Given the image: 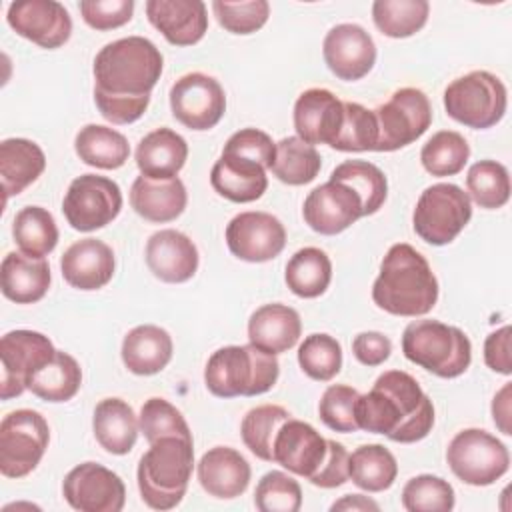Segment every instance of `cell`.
<instances>
[{
  "mask_svg": "<svg viewBox=\"0 0 512 512\" xmlns=\"http://www.w3.org/2000/svg\"><path fill=\"white\" fill-rule=\"evenodd\" d=\"M356 422L360 430L412 444L430 434L434 406L414 376L404 370H386L370 392L358 396Z\"/></svg>",
  "mask_w": 512,
  "mask_h": 512,
  "instance_id": "1",
  "label": "cell"
},
{
  "mask_svg": "<svg viewBox=\"0 0 512 512\" xmlns=\"http://www.w3.org/2000/svg\"><path fill=\"white\" fill-rule=\"evenodd\" d=\"M374 304L394 316H424L438 300V280L428 260L410 244H392L372 284Z\"/></svg>",
  "mask_w": 512,
  "mask_h": 512,
  "instance_id": "2",
  "label": "cell"
},
{
  "mask_svg": "<svg viewBox=\"0 0 512 512\" xmlns=\"http://www.w3.org/2000/svg\"><path fill=\"white\" fill-rule=\"evenodd\" d=\"M164 58L144 36H128L100 48L94 58V94L150 98L160 80Z\"/></svg>",
  "mask_w": 512,
  "mask_h": 512,
  "instance_id": "3",
  "label": "cell"
},
{
  "mask_svg": "<svg viewBox=\"0 0 512 512\" xmlns=\"http://www.w3.org/2000/svg\"><path fill=\"white\" fill-rule=\"evenodd\" d=\"M194 468V440L164 436L150 444L138 462V490L146 506L154 510L176 508Z\"/></svg>",
  "mask_w": 512,
  "mask_h": 512,
  "instance_id": "4",
  "label": "cell"
},
{
  "mask_svg": "<svg viewBox=\"0 0 512 512\" xmlns=\"http://www.w3.org/2000/svg\"><path fill=\"white\" fill-rule=\"evenodd\" d=\"M280 374L276 354L252 344L218 348L206 362L204 384L218 398L258 396L268 392Z\"/></svg>",
  "mask_w": 512,
  "mask_h": 512,
  "instance_id": "5",
  "label": "cell"
},
{
  "mask_svg": "<svg viewBox=\"0 0 512 512\" xmlns=\"http://www.w3.org/2000/svg\"><path fill=\"white\" fill-rule=\"evenodd\" d=\"M404 356L440 378L464 374L472 362L470 338L438 320H414L402 334Z\"/></svg>",
  "mask_w": 512,
  "mask_h": 512,
  "instance_id": "6",
  "label": "cell"
},
{
  "mask_svg": "<svg viewBox=\"0 0 512 512\" xmlns=\"http://www.w3.org/2000/svg\"><path fill=\"white\" fill-rule=\"evenodd\" d=\"M508 106L504 82L488 70H472L452 80L444 90L446 114L474 130L498 124Z\"/></svg>",
  "mask_w": 512,
  "mask_h": 512,
  "instance_id": "7",
  "label": "cell"
},
{
  "mask_svg": "<svg viewBox=\"0 0 512 512\" xmlns=\"http://www.w3.org/2000/svg\"><path fill=\"white\" fill-rule=\"evenodd\" d=\"M472 202L468 194L450 182L428 186L414 208V232L432 246L450 244L470 222Z\"/></svg>",
  "mask_w": 512,
  "mask_h": 512,
  "instance_id": "8",
  "label": "cell"
},
{
  "mask_svg": "<svg viewBox=\"0 0 512 512\" xmlns=\"http://www.w3.org/2000/svg\"><path fill=\"white\" fill-rule=\"evenodd\" d=\"M446 462L454 476L470 486H490L510 468L504 442L480 428L460 430L446 448Z\"/></svg>",
  "mask_w": 512,
  "mask_h": 512,
  "instance_id": "9",
  "label": "cell"
},
{
  "mask_svg": "<svg viewBox=\"0 0 512 512\" xmlns=\"http://www.w3.org/2000/svg\"><path fill=\"white\" fill-rule=\"evenodd\" d=\"M50 442L46 418L30 408L8 412L0 422V472L6 478L30 474Z\"/></svg>",
  "mask_w": 512,
  "mask_h": 512,
  "instance_id": "10",
  "label": "cell"
},
{
  "mask_svg": "<svg viewBox=\"0 0 512 512\" xmlns=\"http://www.w3.org/2000/svg\"><path fill=\"white\" fill-rule=\"evenodd\" d=\"M378 142L374 152H394L418 140L432 124V106L420 88H400L374 110Z\"/></svg>",
  "mask_w": 512,
  "mask_h": 512,
  "instance_id": "11",
  "label": "cell"
},
{
  "mask_svg": "<svg viewBox=\"0 0 512 512\" xmlns=\"http://www.w3.org/2000/svg\"><path fill=\"white\" fill-rule=\"evenodd\" d=\"M122 210L120 186L98 174L74 178L64 194L62 212L78 232H92L110 224Z\"/></svg>",
  "mask_w": 512,
  "mask_h": 512,
  "instance_id": "12",
  "label": "cell"
},
{
  "mask_svg": "<svg viewBox=\"0 0 512 512\" xmlns=\"http://www.w3.org/2000/svg\"><path fill=\"white\" fill-rule=\"evenodd\" d=\"M170 110L182 126L210 130L226 112L224 88L204 72H188L170 88Z\"/></svg>",
  "mask_w": 512,
  "mask_h": 512,
  "instance_id": "13",
  "label": "cell"
},
{
  "mask_svg": "<svg viewBox=\"0 0 512 512\" xmlns=\"http://www.w3.org/2000/svg\"><path fill=\"white\" fill-rule=\"evenodd\" d=\"M62 494L80 512H120L126 502L122 478L98 462L74 466L62 482Z\"/></svg>",
  "mask_w": 512,
  "mask_h": 512,
  "instance_id": "14",
  "label": "cell"
},
{
  "mask_svg": "<svg viewBox=\"0 0 512 512\" xmlns=\"http://www.w3.org/2000/svg\"><path fill=\"white\" fill-rule=\"evenodd\" d=\"M56 348L48 336L34 330H12L0 340L2 380L0 396L10 400L26 390V382L36 368L54 356Z\"/></svg>",
  "mask_w": 512,
  "mask_h": 512,
  "instance_id": "15",
  "label": "cell"
},
{
  "mask_svg": "<svg viewBox=\"0 0 512 512\" xmlns=\"http://www.w3.org/2000/svg\"><path fill=\"white\" fill-rule=\"evenodd\" d=\"M8 26L40 48H60L72 34V18L56 0H18L8 6Z\"/></svg>",
  "mask_w": 512,
  "mask_h": 512,
  "instance_id": "16",
  "label": "cell"
},
{
  "mask_svg": "<svg viewBox=\"0 0 512 512\" xmlns=\"http://www.w3.org/2000/svg\"><path fill=\"white\" fill-rule=\"evenodd\" d=\"M226 244L244 262H268L284 250L286 228L268 212H240L226 226Z\"/></svg>",
  "mask_w": 512,
  "mask_h": 512,
  "instance_id": "17",
  "label": "cell"
},
{
  "mask_svg": "<svg viewBox=\"0 0 512 512\" xmlns=\"http://www.w3.org/2000/svg\"><path fill=\"white\" fill-rule=\"evenodd\" d=\"M304 222L318 234L334 236L364 216L360 196L344 182L328 180L316 186L302 206Z\"/></svg>",
  "mask_w": 512,
  "mask_h": 512,
  "instance_id": "18",
  "label": "cell"
},
{
  "mask_svg": "<svg viewBox=\"0 0 512 512\" xmlns=\"http://www.w3.org/2000/svg\"><path fill=\"white\" fill-rule=\"evenodd\" d=\"M324 62L330 72L346 82L364 78L376 62V44L358 24H336L328 30L322 44Z\"/></svg>",
  "mask_w": 512,
  "mask_h": 512,
  "instance_id": "19",
  "label": "cell"
},
{
  "mask_svg": "<svg viewBox=\"0 0 512 512\" xmlns=\"http://www.w3.org/2000/svg\"><path fill=\"white\" fill-rule=\"evenodd\" d=\"M328 456V440L308 422L288 418L274 438V462L310 480Z\"/></svg>",
  "mask_w": 512,
  "mask_h": 512,
  "instance_id": "20",
  "label": "cell"
},
{
  "mask_svg": "<svg viewBox=\"0 0 512 512\" xmlns=\"http://www.w3.org/2000/svg\"><path fill=\"white\" fill-rule=\"evenodd\" d=\"M344 118V102L326 88L304 90L294 104L296 136L308 144H328L336 140Z\"/></svg>",
  "mask_w": 512,
  "mask_h": 512,
  "instance_id": "21",
  "label": "cell"
},
{
  "mask_svg": "<svg viewBox=\"0 0 512 512\" xmlns=\"http://www.w3.org/2000/svg\"><path fill=\"white\" fill-rule=\"evenodd\" d=\"M146 264L158 280L180 284L196 274L198 248L184 232L164 228L148 238Z\"/></svg>",
  "mask_w": 512,
  "mask_h": 512,
  "instance_id": "22",
  "label": "cell"
},
{
  "mask_svg": "<svg viewBox=\"0 0 512 512\" xmlns=\"http://www.w3.org/2000/svg\"><path fill=\"white\" fill-rule=\"evenodd\" d=\"M146 16L172 46H192L208 30V14L202 0H148Z\"/></svg>",
  "mask_w": 512,
  "mask_h": 512,
  "instance_id": "23",
  "label": "cell"
},
{
  "mask_svg": "<svg viewBox=\"0 0 512 512\" xmlns=\"http://www.w3.org/2000/svg\"><path fill=\"white\" fill-rule=\"evenodd\" d=\"M112 248L98 238H82L66 248L60 258L64 280L78 290H98L114 276Z\"/></svg>",
  "mask_w": 512,
  "mask_h": 512,
  "instance_id": "24",
  "label": "cell"
},
{
  "mask_svg": "<svg viewBox=\"0 0 512 512\" xmlns=\"http://www.w3.org/2000/svg\"><path fill=\"white\" fill-rule=\"evenodd\" d=\"M196 474L206 494L220 500H232L246 492L252 470L238 450L230 446H214L202 454Z\"/></svg>",
  "mask_w": 512,
  "mask_h": 512,
  "instance_id": "25",
  "label": "cell"
},
{
  "mask_svg": "<svg viewBox=\"0 0 512 512\" xmlns=\"http://www.w3.org/2000/svg\"><path fill=\"white\" fill-rule=\"evenodd\" d=\"M188 202L184 182L174 178L138 176L130 188V206L148 222L164 224L176 220Z\"/></svg>",
  "mask_w": 512,
  "mask_h": 512,
  "instance_id": "26",
  "label": "cell"
},
{
  "mask_svg": "<svg viewBox=\"0 0 512 512\" xmlns=\"http://www.w3.org/2000/svg\"><path fill=\"white\" fill-rule=\"evenodd\" d=\"M300 334V314L286 304H264L256 308L248 320L250 344L270 354L288 352L296 346Z\"/></svg>",
  "mask_w": 512,
  "mask_h": 512,
  "instance_id": "27",
  "label": "cell"
},
{
  "mask_svg": "<svg viewBox=\"0 0 512 512\" xmlns=\"http://www.w3.org/2000/svg\"><path fill=\"white\" fill-rule=\"evenodd\" d=\"M212 188L226 200L246 204L258 200L268 188L266 168L234 154H220L210 172Z\"/></svg>",
  "mask_w": 512,
  "mask_h": 512,
  "instance_id": "28",
  "label": "cell"
},
{
  "mask_svg": "<svg viewBox=\"0 0 512 512\" xmlns=\"http://www.w3.org/2000/svg\"><path fill=\"white\" fill-rule=\"evenodd\" d=\"M0 288L16 304H34L50 288V264L24 252H8L0 264Z\"/></svg>",
  "mask_w": 512,
  "mask_h": 512,
  "instance_id": "29",
  "label": "cell"
},
{
  "mask_svg": "<svg viewBox=\"0 0 512 512\" xmlns=\"http://www.w3.org/2000/svg\"><path fill=\"white\" fill-rule=\"evenodd\" d=\"M172 338L156 324H140L132 328L122 340V362L138 376H152L162 372L172 360Z\"/></svg>",
  "mask_w": 512,
  "mask_h": 512,
  "instance_id": "30",
  "label": "cell"
},
{
  "mask_svg": "<svg viewBox=\"0 0 512 512\" xmlns=\"http://www.w3.org/2000/svg\"><path fill=\"white\" fill-rule=\"evenodd\" d=\"M92 430L108 454L124 456L134 448L140 424L128 402L122 398H104L94 408Z\"/></svg>",
  "mask_w": 512,
  "mask_h": 512,
  "instance_id": "31",
  "label": "cell"
},
{
  "mask_svg": "<svg viewBox=\"0 0 512 512\" xmlns=\"http://www.w3.org/2000/svg\"><path fill=\"white\" fill-rule=\"evenodd\" d=\"M188 144L172 128L148 132L136 148V166L148 178H174L186 164Z\"/></svg>",
  "mask_w": 512,
  "mask_h": 512,
  "instance_id": "32",
  "label": "cell"
},
{
  "mask_svg": "<svg viewBox=\"0 0 512 512\" xmlns=\"http://www.w3.org/2000/svg\"><path fill=\"white\" fill-rule=\"evenodd\" d=\"M46 168L42 148L28 138H6L0 142V178L4 200L18 196Z\"/></svg>",
  "mask_w": 512,
  "mask_h": 512,
  "instance_id": "33",
  "label": "cell"
},
{
  "mask_svg": "<svg viewBox=\"0 0 512 512\" xmlns=\"http://www.w3.org/2000/svg\"><path fill=\"white\" fill-rule=\"evenodd\" d=\"M82 384V370L74 356L56 350L50 360L32 372L26 390L46 402H66L76 396Z\"/></svg>",
  "mask_w": 512,
  "mask_h": 512,
  "instance_id": "34",
  "label": "cell"
},
{
  "mask_svg": "<svg viewBox=\"0 0 512 512\" xmlns=\"http://www.w3.org/2000/svg\"><path fill=\"white\" fill-rule=\"evenodd\" d=\"M74 150L84 164L102 170H116L124 166L130 156L124 134L102 124H86L80 128L74 138Z\"/></svg>",
  "mask_w": 512,
  "mask_h": 512,
  "instance_id": "35",
  "label": "cell"
},
{
  "mask_svg": "<svg viewBox=\"0 0 512 512\" xmlns=\"http://www.w3.org/2000/svg\"><path fill=\"white\" fill-rule=\"evenodd\" d=\"M286 286L300 298H318L332 280V262L328 254L316 246L294 252L284 272Z\"/></svg>",
  "mask_w": 512,
  "mask_h": 512,
  "instance_id": "36",
  "label": "cell"
},
{
  "mask_svg": "<svg viewBox=\"0 0 512 512\" xmlns=\"http://www.w3.org/2000/svg\"><path fill=\"white\" fill-rule=\"evenodd\" d=\"M322 168V158L316 146L300 140L298 136H286L276 142L274 162L270 172L288 186H304L312 182Z\"/></svg>",
  "mask_w": 512,
  "mask_h": 512,
  "instance_id": "37",
  "label": "cell"
},
{
  "mask_svg": "<svg viewBox=\"0 0 512 512\" xmlns=\"http://www.w3.org/2000/svg\"><path fill=\"white\" fill-rule=\"evenodd\" d=\"M348 474L358 488L366 492H382L394 484L398 464L386 446L364 444L350 454Z\"/></svg>",
  "mask_w": 512,
  "mask_h": 512,
  "instance_id": "38",
  "label": "cell"
},
{
  "mask_svg": "<svg viewBox=\"0 0 512 512\" xmlns=\"http://www.w3.org/2000/svg\"><path fill=\"white\" fill-rule=\"evenodd\" d=\"M12 236L20 252L44 258L58 244V226L46 208L26 206L14 216Z\"/></svg>",
  "mask_w": 512,
  "mask_h": 512,
  "instance_id": "39",
  "label": "cell"
},
{
  "mask_svg": "<svg viewBox=\"0 0 512 512\" xmlns=\"http://www.w3.org/2000/svg\"><path fill=\"white\" fill-rule=\"evenodd\" d=\"M288 418L292 414L278 404H262L248 410L240 424L242 442L256 458L274 462V438Z\"/></svg>",
  "mask_w": 512,
  "mask_h": 512,
  "instance_id": "40",
  "label": "cell"
},
{
  "mask_svg": "<svg viewBox=\"0 0 512 512\" xmlns=\"http://www.w3.org/2000/svg\"><path fill=\"white\" fill-rule=\"evenodd\" d=\"M330 180L348 184L360 196L364 216L376 214L382 208V204L386 202L388 180H386L384 172L368 160H346V162L338 164L332 170Z\"/></svg>",
  "mask_w": 512,
  "mask_h": 512,
  "instance_id": "41",
  "label": "cell"
},
{
  "mask_svg": "<svg viewBox=\"0 0 512 512\" xmlns=\"http://www.w3.org/2000/svg\"><path fill=\"white\" fill-rule=\"evenodd\" d=\"M430 4L426 0H376L372 20L388 38H408L424 28Z\"/></svg>",
  "mask_w": 512,
  "mask_h": 512,
  "instance_id": "42",
  "label": "cell"
},
{
  "mask_svg": "<svg viewBox=\"0 0 512 512\" xmlns=\"http://www.w3.org/2000/svg\"><path fill=\"white\" fill-rule=\"evenodd\" d=\"M470 158V146L460 132L440 130L428 138L420 150V162L432 176L444 178L464 170Z\"/></svg>",
  "mask_w": 512,
  "mask_h": 512,
  "instance_id": "43",
  "label": "cell"
},
{
  "mask_svg": "<svg viewBox=\"0 0 512 512\" xmlns=\"http://www.w3.org/2000/svg\"><path fill=\"white\" fill-rule=\"evenodd\" d=\"M468 198L480 208H502L510 198V176L504 164L496 160H480L468 168L466 174Z\"/></svg>",
  "mask_w": 512,
  "mask_h": 512,
  "instance_id": "44",
  "label": "cell"
},
{
  "mask_svg": "<svg viewBox=\"0 0 512 512\" xmlns=\"http://www.w3.org/2000/svg\"><path fill=\"white\" fill-rule=\"evenodd\" d=\"M298 364L312 380L328 382L342 368V346L330 334H310L298 346Z\"/></svg>",
  "mask_w": 512,
  "mask_h": 512,
  "instance_id": "45",
  "label": "cell"
},
{
  "mask_svg": "<svg viewBox=\"0 0 512 512\" xmlns=\"http://www.w3.org/2000/svg\"><path fill=\"white\" fill-rule=\"evenodd\" d=\"M454 502V488L434 474L414 476L402 488V508L408 512H450Z\"/></svg>",
  "mask_w": 512,
  "mask_h": 512,
  "instance_id": "46",
  "label": "cell"
},
{
  "mask_svg": "<svg viewBox=\"0 0 512 512\" xmlns=\"http://www.w3.org/2000/svg\"><path fill=\"white\" fill-rule=\"evenodd\" d=\"M378 142V124L374 110L358 102H344V118L340 132L330 148L340 152H366L374 150Z\"/></svg>",
  "mask_w": 512,
  "mask_h": 512,
  "instance_id": "47",
  "label": "cell"
},
{
  "mask_svg": "<svg viewBox=\"0 0 512 512\" xmlns=\"http://www.w3.org/2000/svg\"><path fill=\"white\" fill-rule=\"evenodd\" d=\"M254 506L260 512H298L302 506V488L286 472H266L256 484Z\"/></svg>",
  "mask_w": 512,
  "mask_h": 512,
  "instance_id": "48",
  "label": "cell"
},
{
  "mask_svg": "<svg viewBox=\"0 0 512 512\" xmlns=\"http://www.w3.org/2000/svg\"><path fill=\"white\" fill-rule=\"evenodd\" d=\"M140 432L148 440V444L164 438V436H182L192 438L188 422L184 420L182 412L164 398H148L138 416Z\"/></svg>",
  "mask_w": 512,
  "mask_h": 512,
  "instance_id": "49",
  "label": "cell"
},
{
  "mask_svg": "<svg viewBox=\"0 0 512 512\" xmlns=\"http://www.w3.org/2000/svg\"><path fill=\"white\" fill-rule=\"evenodd\" d=\"M358 396L360 392L352 386H346V384L328 386L318 404L320 420L334 432L346 434V432L360 430L356 422Z\"/></svg>",
  "mask_w": 512,
  "mask_h": 512,
  "instance_id": "50",
  "label": "cell"
},
{
  "mask_svg": "<svg viewBox=\"0 0 512 512\" xmlns=\"http://www.w3.org/2000/svg\"><path fill=\"white\" fill-rule=\"evenodd\" d=\"M212 10L218 24L232 34H252L260 30L270 16V4L266 0H214Z\"/></svg>",
  "mask_w": 512,
  "mask_h": 512,
  "instance_id": "51",
  "label": "cell"
},
{
  "mask_svg": "<svg viewBox=\"0 0 512 512\" xmlns=\"http://www.w3.org/2000/svg\"><path fill=\"white\" fill-rule=\"evenodd\" d=\"M222 152L248 158V160L258 162L260 166L270 170V166L274 162V154H276V144L272 142V138L266 132H262L258 128H242L226 140Z\"/></svg>",
  "mask_w": 512,
  "mask_h": 512,
  "instance_id": "52",
  "label": "cell"
},
{
  "mask_svg": "<svg viewBox=\"0 0 512 512\" xmlns=\"http://www.w3.org/2000/svg\"><path fill=\"white\" fill-rule=\"evenodd\" d=\"M80 14L84 22L94 30L120 28L132 20V0H82Z\"/></svg>",
  "mask_w": 512,
  "mask_h": 512,
  "instance_id": "53",
  "label": "cell"
},
{
  "mask_svg": "<svg viewBox=\"0 0 512 512\" xmlns=\"http://www.w3.org/2000/svg\"><path fill=\"white\" fill-rule=\"evenodd\" d=\"M348 462H350L348 450L340 442L328 440V456H326L322 468L318 470V474L310 478V484H314L318 488L342 486L350 478Z\"/></svg>",
  "mask_w": 512,
  "mask_h": 512,
  "instance_id": "54",
  "label": "cell"
},
{
  "mask_svg": "<svg viewBox=\"0 0 512 512\" xmlns=\"http://www.w3.org/2000/svg\"><path fill=\"white\" fill-rule=\"evenodd\" d=\"M392 352V342L382 332H360L352 340V354L364 366H380L388 360Z\"/></svg>",
  "mask_w": 512,
  "mask_h": 512,
  "instance_id": "55",
  "label": "cell"
},
{
  "mask_svg": "<svg viewBox=\"0 0 512 512\" xmlns=\"http://www.w3.org/2000/svg\"><path fill=\"white\" fill-rule=\"evenodd\" d=\"M484 362L490 370L498 374L512 372V358H510V326H502L490 332L484 340Z\"/></svg>",
  "mask_w": 512,
  "mask_h": 512,
  "instance_id": "56",
  "label": "cell"
},
{
  "mask_svg": "<svg viewBox=\"0 0 512 512\" xmlns=\"http://www.w3.org/2000/svg\"><path fill=\"white\" fill-rule=\"evenodd\" d=\"M510 394H512V382H506L494 396L492 400V418H494V424L498 426V430L506 436L512 434V426H510Z\"/></svg>",
  "mask_w": 512,
  "mask_h": 512,
  "instance_id": "57",
  "label": "cell"
},
{
  "mask_svg": "<svg viewBox=\"0 0 512 512\" xmlns=\"http://www.w3.org/2000/svg\"><path fill=\"white\" fill-rule=\"evenodd\" d=\"M380 506L362 494H346L340 500H336L330 510H378Z\"/></svg>",
  "mask_w": 512,
  "mask_h": 512,
  "instance_id": "58",
  "label": "cell"
}]
</instances>
